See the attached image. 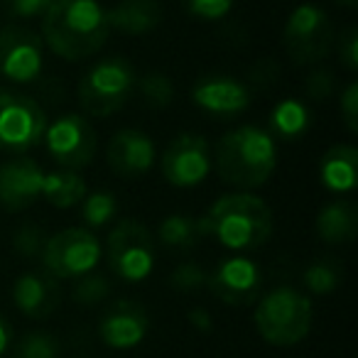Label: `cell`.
<instances>
[{"mask_svg": "<svg viewBox=\"0 0 358 358\" xmlns=\"http://www.w3.org/2000/svg\"><path fill=\"white\" fill-rule=\"evenodd\" d=\"M108 10L99 0H59L42 17V37L57 57L81 62L108 42Z\"/></svg>", "mask_w": 358, "mask_h": 358, "instance_id": "obj_1", "label": "cell"}, {"mask_svg": "<svg viewBox=\"0 0 358 358\" xmlns=\"http://www.w3.org/2000/svg\"><path fill=\"white\" fill-rule=\"evenodd\" d=\"M201 238L219 241L224 248L255 250L273 236V211L255 194H226L196 219Z\"/></svg>", "mask_w": 358, "mask_h": 358, "instance_id": "obj_2", "label": "cell"}, {"mask_svg": "<svg viewBox=\"0 0 358 358\" xmlns=\"http://www.w3.org/2000/svg\"><path fill=\"white\" fill-rule=\"evenodd\" d=\"M214 167L226 185L238 189H258L278 167L275 138L258 125H241L229 130L216 143Z\"/></svg>", "mask_w": 358, "mask_h": 358, "instance_id": "obj_3", "label": "cell"}, {"mask_svg": "<svg viewBox=\"0 0 358 358\" xmlns=\"http://www.w3.org/2000/svg\"><path fill=\"white\" fill-rule=\"evenodd\" d=\"M312 302L294 287H275L263 294L253 322L270 346H294L312 331Z\"/></svg>", "mask_w": 358, "mask_h": 358, "instance_id": "obj_4", "label": "cell"}, {"mask_svg": "<svg viewBox=\"0 0 358 358\" xmlns=\"http://www.w3.org/2000/svg\"><path fill=\"white\" fill-rule=\"evenodd\" d=\"M138 76L128 59L106 57L96 62L79 81V103L94 118H110L135 94Z\"/></svg>", "mask_w": 358, "mask_h": 358, "instance_id": "obj_5", "label": "cell"}, {"mask_svg": "<svg viewBox=\"0 0 358 358\" xmlns=\"http://www.w3.org/2000/svg\"><path fill=\"white\" fill-rule=\"evenodd\" d=\"M47 123L50 120L35 99L10 86H0V152H30L42 143Z\"/></svg>", "mask_w": 358, "mask_h": 358, "instance_id": "obj_6", "label": "cell"}, {"mask_svg": "<svg viewBox=\"0 0 358 358\" xmlns=\"http://www.w3.org/2000/svg\"><path fill=\"white\" fill-rule=\"evenodd\" d=\"M282 47L294 64H317L334 47L329 15L314 3H302L289 13L282 30Z\"/></svg>", "mask_w": 358, "mask_h": 358, "instance_id": "obj_7", "label": "cell"}, {"mask_svg": "<svg viewBox=\"0 0 358 358\" xmlns=\"http://www.w3.org/2000/svg\"><path fill=\"white\" fill-rule=\"evenodd\" d=\"M101 255L103 250H101L99 236L84 226L81 229L74 226L47 238V245L42 250V265L52 278L76 280L86 273H94Z\"/></svg>", "mask_w": 358, "mask_h": 358, "instance_id": "obj_8", "label": "cell"}, {"mask_svg": "<svg viewBox=\"0 0 358 358\" xmlns=\"http://www.w3.org/2000/svg\"><path fill=\"white\" fill-rule=\"evenodd\" d=\"M108 268L125 282H140L155 268V243L148 226L123 219L106 238Z\"/></svg>", "mask_w": 358, "mask_h": 358, "instance_id": "obj_9", "label": "cell"}, {"mask_svg": "<svg viewBox=\"0 0 358 358\" xmlns=\"http://www.w3.org/2000/svg\"><path fill=\"white\" fill-rule=\"evenodd\" d=\"M47 155L59 164L62 169H81L91 164L96 157L99 138L94 125L81 113H62L52 123H47L45 138Z\"/></svg>", "mask_w": 358, "mask_h": 358, "instance_id": "obj_10", "label": "cell"}, {"mask_svg": "<svg viewBox=\"0 0 358 358\" xmlns=\"http://www.w3.org/2000/svg\"><path fill=\"white\" fill-rule=\"evenodd\" d=\"M45 69V42L30 27L8 25L0 30V76L13 84H30Z\"/></svg>", "mask_w": 358, "mask_h": 358, "instance_id": "obj_11", "label": "cell"}, {"mask_svg": "<svg viewBox=\"0 0 358 358\" xmlns=\"http://www.w3.org/2000/svg\"><path fill=\"white\" fill-rule=\"evenodd\" d=\"M206 287L221 302L231 304V307H245L260 297L263 273L255 260L245 258V255H231L216 265L214 273H209Z\"/></svg>", "mask_w": 358, "mask_h": 358, "instance_id": "obj_12", "label": "cell"}, {"mask_svg": "<svg viewBox=\"0 0 358 358\" xmlns=\"http://www.w3.org/2000/svg\"><path fill=\"white\" fill-rule=\"evenodd\" d=\"M211 169V150L201 135L182 133L162 155V174L174 187H196Z\"/></svg>", "mask_w": 358, "mask_h": 358, "instance_id": "obj_13", "label": "cell"}, {"mask_svg": "<svg viewBox=\"0 0 358 358\" xmlns=\"http://www.w3.org/2000/svg\"><path fill=\"white\" fill-rule=\"evenodd\" d=\"M45 169L35 159L17 155L0 164V206L8 211L30 209L42 196Z\"/></svg>", "mask_w": 358, "mask_h": 358, "instance_id": "obj_14", "label": "cell"}, {"mask_svg": "<svg viewBox=\"0 0 358 358\" xmlns=\"http://www.w3.org/2000/svg\"><path fill=\"white\" fill-rule=\"evenodd\" d=\"M150 329L148 309L133 299H118L106 312L101 314L99 322V336L108 348L115 351H128L143 343Z\"/></svg>", "mask_w": 358, "mask_h": 358, "instance_id": "obj_15", "label": "cell"}, {"mask_svg": "<svg viewBox=\"0 0 358 358\" xmlns=\"http://www.w3.org/2000/svg\"><path fill=\"white\" fill-rule=\"evenodd\" d=\"M155 143L148 133L135 128H123L108 140L106 159L108 167L123 179H138L152 169L155 164Z\"/></svg>", "mask_w": 358, "mask_h": 358, "instance_id": "obj_16", "label": "cell"}, {"mask_svg": "<svg viewBox=\"0 0 358 358\" xmlns=\"http://www.w3.org/2000/svg\"><path fill=\"white\" fill-rule=\"evenodd\" d=\"M192 101L214 118H234L250 106V91L234 76L211 74L194 84Z\"/></svg>", "mask_w": 358, "mask_h": 358, "instance_id": "obj_17", "label": "cell"}, {"mask_svg": "<svg viewBox=\"0 0 358 358\" xmlns=\"http://www.w3.org/2000/svg\"><path fill=\"white\" fill-rule=\"evenodd\" d=\"M13 302L25 317L47 319L59 309L62 287L59 280L52 278L47 270H30L22 273L13 285Z\"/></svg>", "mask_w": 358, "mask_h": 358, "instance_id": "obj_18", "label": "cell"}, {"mask_svg": "<svg viewBox=\"0 0 358 358\" xmlns=\"http://www.w3.org/2000/svg\"><path fill=\"white\" fill-rule=\"evenodd\" d=\"M319 179L324 189L348 194L358 185V150L353 145H334L319 162Z\"/></svg>", "mask_w": 358, "mask_h": 358, "instance_id": "obj_19", "label": "cell"}, {"mask_svg": "<svg viewBox=\"0 0 358 358\" xmlns=\"http://www.w3.org/2000/svg\"><path fill=\"white\" fill-rule=\"evenodd\" d=\"M162 17L164 10L157 0H120L108 10V25L125 35H148Z\"/></svg>", "mask_w": 358, "mask_h": 358, "instance_id": "obj_20", "label": "cell"}, {"mask_svg": "<svg viewBox=\"0 0 358 358\" xmlns=\"http://www.w3.org/2000/svg\"><path fill=\"white\" fill-rule=\"evenodd\" d=\"M317 234L324 243L341 245L358 234V206L348 199H336L317 214Z\"/></svg>", "mask_w": 358, "mask_h": 358, "instance_id": "obj_21", "label": "cell"}, {"mask_svg": "<svg viewBox=\"0 0 358 358\" xmlns=\"http://www.w3.org/2000/svg\"><path fill=\"white\" fill-rule=\"evenodd\" d=\"M86 194H89L86 179L74 169H57V172L45 174L42 196L57 209H71V206L81 204Z\"/></svg>", "mask_w": 358, "mask_h": 358, "instance_id": "obj_22", "label": "cell"}, {"mask_svg": "<svg viewBox=\"0 0 358 358\" xmlns=\"http://www.w3.org/2000/svg\"><path fill=\"white\" fill-rule=\"evenodd\" d=\"M309 110L302 101L297 99H282L270 113V128L275 138L280 140H297L309 130Z\"/></svg>", "mask_w": 358, "mask_h": 358, "instance_id": "obj_23", "label": "cell"}, {"mask_svg": "<svg viewBox=\"0 0 358 358\" xmlns=\"http://www.w3.org/2000/svg\"><path fill=\"white\" fill-rule=\"evenodd\" d=\"M157 238L169 250H192L196 245V241L201 238V234H199V226H196V219L172 214L159 221Z\"/></svg>", "mask_w": 358, "mask_h": 358, "instance_id": "obj_24", "label": "cell"}, {"mask_svg": "<svg viewBox=\"0 0 358 358\" xmlns=\"http://www.w3.org/2000/svg\"><path fill=\"white\" fill-rule=\"evenodd\" d=\"M118 214V199H115L113 192H91L81 201V221H84L89 229H101V226L110 224L113 216Z\"/></svg>", "mask_w": 358, "mask_h": 358, "instance_id": "obj_25", "label": "cell"}, {"mask_svg": "<svg viewBox=\"0 0 358 358\" xmlns=\"http://www.w3.org/2000/svg\"><path fill=\"white\" fill-rule=\"evenodd\" d=\"M304 287L314 294H331L338 289L343 280L341 265L336 260H314L312 265H307L302 275Z\"/></svg>", "mask_w": 358, "mask_h": 358, "instance_id": "obj_26", "label": "cell"}, {"mask_svg": "<svg viewBox=\"0 0 358 358\" xmlns=\"http://www.w3.org/2000/svg\"><path fill=\"white\" fill-rule=\"evenodd\" d=\"M110 297V280L99 273H86L76 278V285L71 289V299L79 307H96L103 299Z\"/></svg>", "mask_w": 358, "mask_h": 358, "instance_id": "obj_27", "label": "cell"}, {"mask_svg": "<svg viewBox=\"0 0 358 358\" xmlns=\"http://www.w3.org/2000/svg\"><path fill=\"white\" fill-rule=\"evenodd\" d=\"M135 89H140L143 101L152 108H167L174 101V84L167 74H159V71H150L143 79H138Z\"/></svg>", "mask_w": 358, "mask_h": 358, "instance_id": "obj_28", "label": "cell"}, {"mask_svg": "<svg viewBox=\"0 0 358 358\" xmlns=\"http://www.w3.org/2000/svg\"><path fill=\"white\" fill-rule=\"evenodd\" d=\"M62 346L52 334L30 331L15 343L13 358H59Z\"/></svg>", "mask_w": 358, "mask_h": 358, "instance_id": "obj_29", "label": "cell"}, {"mask_svg": "<svg viewBox=\"0 0 358 358\" xmlns=\"http://www.w3.org/2000/svg\"><path fill=\"white\" fill-rule=\"evenodd\" d=\"M206 282H209V273H206V268H201L199 263H182L169 275V285H172L177 292H185V294L199 292V289L206 287Z\"/></svg>", "mask_w": 358, "mask_h": 358, "instance_id": "obj_30", "label": "cell"}, {"mask_svg": "<svg viewBox=\"0 0 358 358\" xmlns=\"http://www.w3.org/2000/svg\"><path fill=\"white\" fill-rule=\"evenodd\" d=\"M47 245L45 229L37 224H25L17 229V234L13 236V248L20 258H42V250Z\"/></svg>", "mask_w": 358, "mask_h": 358, "instance_id": "obj_31", "label": "cell"}, {"mask_svg": "<svg viewBox=\"0 0 358 358\" xmlns=\"http://www.w3.org/2000/svg\"><path fill=\"white\" fill-rule=\"evenodd\" d=\"M182 6L196 20L216 22L229 15L231 8H234V0H182Z\"/></svg>", "mask_w": 358, "mask_h": 358, "instance_id": "obj_32", "label": "cell"}, {"mask_svg": "<svg viewBox=\"0 0 358 358\" xmlns=\"http://www.w3.org/2000/svg\"><path fill=\"white\" fill-rule=\"evenodd\" d=\"M59 0H3L8 15L15 20H35V17H45L52 6H57Z\"/></svg>", "mask_w": 358, "mask_h": 358, "instance_id": "obj_33", "label": "cell"}, {"mask_svg": "<svg viewBox=\"0 0 358 358\" xmlns=\"http://www.w3.org/2000/svg\"><path fill=\"white\" fill-rule=\"evenodd\" d=\"M338 108H341V118L346 123L348 133H358V84H351L343 89L341 99H338Z\"/></svg>", "mask_w": 358, "mask_h": 358, "instance_id": "obj_34", "label": "cell"}, {"mask_svg": "<svg viewBox=\"0 0 358 358\" xmlns=\"http://www.w3.org/2000/svg\"><path fill=\"white\" fill-rule=\"evenodd\" d=\"M334 94V74L329 69H314L307 76V96L314 101H327Z\"/></svg>", "mask_w": 358, "mask_h": 358, "instance_id": "obj_35", "label": "cell"}, {"mask_svg": "<svg viewBox=\"0 0 358 358\" xmlns=\"http://www.w3.org/2000/svg\"><path fill=\"white\" fill-rule=\"evenodd\" d=\"M338 57H341V64L348 71L358 69V30L356 27H348L346 32L338 40Z\"/></svg>", "mask_w": 358, "mask_h": 358, "instance_id": "obj_36", "label": "cell"}, {"mask_svg": "<svg viewBox=\"0 0 358 358\" xmlns=\"http://www.w3.org/2000/svg\"><path fill=\"white\" fill-rule=\"evenodd\" d=\"M189 324L196 329V331H211V327H214V319H211V314L206 312V309L201 307H194L189 312Z\"/></svg>", "mask_w": 358, "mask_h": 358, "instance_id": "obj_37", "label": "cell"}, {"mask_svg": "<svg viewBox=\"0 0 358 358\" xmlns=\"http://www.w3.org/2000/svg\"><path fill=\"white\" fill-rule=\"evenodd\" d=\"M10 341H13V327H10V322H8V319L0 314V356L8 351Z\"/></svg>", "mask_w": 358, "mask_h": 358, "instance_id": "obj_38", "label": "cell"}, {"mask_svg": "<svg viewBox=\"0 0 358 358\" xmlns=\"http://www.w3.org/2000/svg\"><path fill=\"white\" fill-rule=\"evenodd\" d=\"M336 6H343V8H356L358 6V0H334Z\"/></svg>", "mask_w": 358, "mask_h": 358, "instance_id": "obj_39", "label": "cell"}]
</instances>
